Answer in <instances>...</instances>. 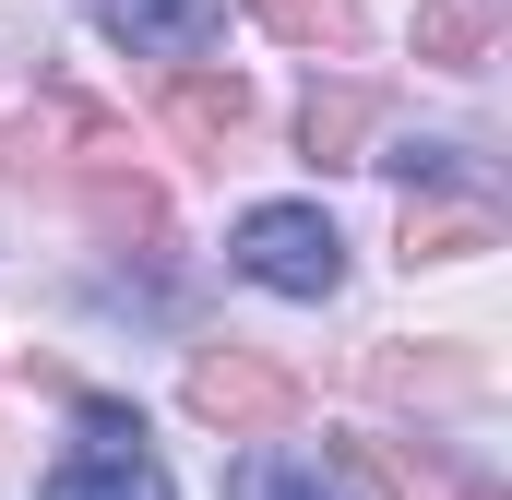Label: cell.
Segmentation results:
<instances>
[{"instance_id":"obj_1","label":"cell","mask_w":512,"mask_h":500,"mask_svg":"<svg viewBox=\"0 0 512 500\" xmlns=\"http://www.w3.org/2000/svg\"><path fill=\"white\" fill-rule=\"evenodd\" d=\"M227 250H239V274L274 286V298H334L346 286V239H334L322 203H251Z\"/></svg>"},{"instance_id":"obj_2","label":"cell","mask_w":512,"mask_h":500,"mask_svg":"<svg viewBox=\"0 0 512 500\" xmlns=\"http://www.w3.org/2000/svg\"><path fill=\"white\" fill-rule=\"evenodd\" d=\"M36 500H179V489H167V465L143 453V417L108 405V393H84V441L48 465Z\"/></svg>"},{"instance_id":"obj_3","label":"cell","mask_w":512,"mask_h":500,"mask_svg":"<svg viewBox=\"0 0 512 500\" xmlns=\"http://www.w3.org/2000/svg\"><path fill=\"white\" fill-rule=\"evenodd\" d=\"M179 393H191V417H203V429H227V441H262V429H286V417H298V381L274 370V358H251V346H203Z\"/></svg>"},{"instance_id":"obj_4","label":"cell","mask_w":512,"mask_h":500,"mask_svg":"<svg viewBox=\"0 0 512 500\" xmlns=\"http://www.w3.org/2000/svg\"><path fill=\"white\" fill-rule=\"evenodd\" d=\"M227 500H358V477L322 441H262V453L227 465Z\"/></svg>"},{"instance_id":"obj_5","label":"cell","mask_w":512,"mask_h":500,"mask_svg":"<svg viewBox=\"0 0 512 500\" xmlns=\"http://www.w3.org/2000/svg\"><path fill=\"white\" fill-rule=\"evenodd\" d=\"M155 120L179 131L191 155H227V143L251 131V84H239V72H203V60H191V72H167V96H155Z\"/></svg>"},{"instance_id":"obj_6","label":"cell","mask_w":512,"mask_h":500,"mask_svg":"<svg viewBox=\"0 0 512 500\" xmlns=\"http://www.w3.org/2000/svg\"><path fill=\"white\" fill-rule=\"evenodd\" d=\"M72 191H84V215H96L108 250H155L167 239V191H155L143 167H96V179H72Z\"/></svg>"},{"instance_id":"obj_7","label":"cell","mask_w":512,"mask_h":500,"mask_svg":"<svg viewBox=\"0 0 512 500\" xmlns=\"http://www.w3.org/2000/svg\"><path fill=\"white\" fill-rule=\"evenodd\" d=\"M370 131H382V96L370 84H310V108H298V155L310 167H358Z\"/></svg>"},{"instance_id":"obj_8","label":"cell","mask_w":512,"mask_h":500,"mask_svg":"<svg viewBox=\"0 0 512 500\" xmlns=\"http://www.w3.org/2000/svg\"><path fill=\"white\" fill-rule=\"evenodd\" d=\"M489 239H501L489 203H405V215H393V250H405V262H477Z\"/></svg>"},{"instance_id":"obj_9","label":"cell","mask_w":512,"mask_h":500,"mask_svg":"<svg viewBox=\"0 0 512 500\" xmlns=\"http://www.w3.org/2000/svg\"><path fill=\"white\" fill-rule=\"evenodd\" d=\"M501 24H512V0H417V60H441V72H477Z\"/></svg>"},{"instance_id":"obj_10","label":"cell","mask_w":512,"mask_h":500,"mask_svg":"<svg viewBox=\"0 0 512 500\" xmlns=\"http://www.w3.org/2000/svg\"><path fill=\"white\" fill-rule=\"evenodd\" d=\"M203 24H215V0H108V36L143 48V60H191Z\"/></svg>"},{"instance_id":"obj_11","label":"cell","mask_w":512,"mask_h":500,"mask_svg":"<svg viewBox=\"0 0 512 500\" xmlns=\"http://www.w3.org/2000/svg\"><path fill=\"white\" fill-rule=\"evenodd\" d=\"M286 48H358V0H251Z\"/></svg>"},{"instance_id":"obj_12","label":"cell","mask_w":512,"mask_h":500,"mask_svg":"<svg viewBox=\"0 0 512 500\" xmlns=\"http://www.w3.org/2000/svg\"><path fill=\"white\" fill-rule=\"evenodd\" d=\"M370 381H382V393H465L477 358H405V346H370Z\"/></svg>"},{"instance_id":"obj_13","label":"cell","mask_w":512,"mask_h":500,"mask_svg":"<svg viewBox=\"0 0 512 500\" xmlns=\"http://www.w3.org/2000/svg\"><path fill=\"white\" fill-rule=\"evenodd\" d=\"M453 500H501V489H453Z\"/></svg>"}]
</instances>
